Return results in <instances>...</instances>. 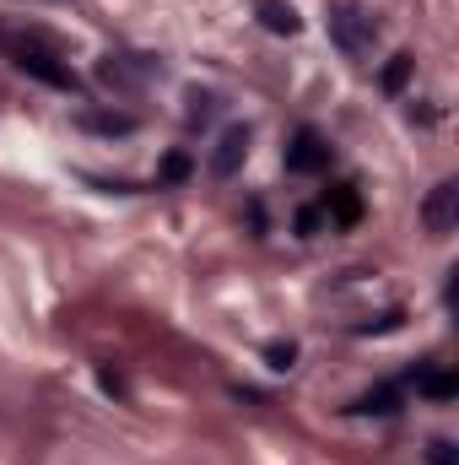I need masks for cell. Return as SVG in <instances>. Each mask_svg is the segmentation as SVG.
I'll list each match as a JSON object with an SVG mask.
<instances>
[{
    "label": "cell",
    "mask_w": 459,
    "mask_h": 465,
    "mask_svg": "<svg viewBox=\"0 0 459 465\" xmlns=\"http://www.w3.org/2000/svg\"><path fill=\"white\" fill-rule=\"evenodd\" d=\"M0 54H5L22 76L44 82V87H54V93H82V76L60 60L54 38H44V33H0Z\"/></svg>",
    "instance_id": "obj_1"
},
{
    "label": "cell",
    "mask_w": 459,
    "mask_h": 465,
    "mask_svg": "<svg viewBox=\"0 0 459 465\" xmlns=\"http://www.w3.org/2000/svg\"><path fill=\"white\" fill-rule=\"evenodd\" d=\"M330 38L341 44L351 60H362V54H373V44H378V22L356 5V0H330Z\"/></svg>",
    "instance_id": "obj_2"
},
{
    "label": "cell",
    "mask_w": 459,
    "mask_h": 465,
    "mask_svg": "<svg viewBox=\"0 0 459 465\" xmlns=\"http://www.w3.org/2000/svg\"><path fill=\"white\" fill-rule=\"evenodd\" d=\"M422 223L433 238H449L459 228V179H444V184H433V195H427V206H422Z\"/></svg>",
    "instance_id": "obj_3"
},
{
    "label": "cell",
    "mask_w": 459,
    "mask_h": 465,
    "mask_svg": "<svg viewBox=\"0 0 459 465\" xmlns=\"http://www.w3.org/2000/svg\"><path fill=\"white\" fill-rule=\"evenodd\" d=\"M325 168H330V141L303 124L287 146V173H325Z\"/></svg>",
    "instance_id": "obj_4"
},
{
    "label": "cell",
    "mask_w": 459,
    "mask_h": 465,
    "mask_svg": "<svg viewBox=\"0 0 459 465\" xmlns=\"http://www.w3.org/2000/svg\"><path fill=\"white\" fill-rule=\"evenodd\" d=\"M243 163H249V124H228L222 141L211 146V173L217 179H232Z\"/></svg>",
    "instance_id": "obj_5"
},
{
    "label": "cell",
    "mask_w": 459,
    "mask_h": 465,
    "mask_svg": "<svg viewBox=\"0 0 459 465\" xmlns=\"http://www.w3.org/2000/svg\"><path fill=\"white\" fill-rule=\"evenodd\" d=\"M146 76H151V60H135V54H109L98 65V82L103 87H119V93H135Z\"/></svg>",
    "instance_id": "obj_6"
},
{
    "label": "cell",
    "mask_w": 459,
    "mask_h": 465,
    "mask_svg": "<svg viewBox=\"0 0 459 465\" xmlns=\"http://www.w3.org/2000/svg\"><path fill=\"white\" fill-rule=\"evenodd\" d=\"M254 16H259V27L276 33V38H298V33H303V16H298L292 0H254Z\"/></svg>",
    "instance_id": "obj_7"
},
{
    "label": "cell",
    "mask_w": 459,
    "mask_h": 465,
    "mask_svg": "<svg viewBox=\"0 0 459 465\" xmlns=\"http://www.w3.org/2000/svg\"><path fill=\"white\" fill-rule=\"evenodd\" d=\"M76 130H87V135H135V114H119V109H82L76 114Z\"/></svg>",
    "instance_id": "obj_8"
},
{
    "label": "cell",
    "mask_w": 459,
    "mask_h": 465,
    "mask_svg": "<svg viewBox=\"0 0 459 465\" xmlns=\"http://www.w3.org/2000/svg\"><path fill=\"white\" fill-rule=\"evenodd\" d=\"M351 411H356V417H389V411H400V390H395V384H378V390L356 395Z\"/></svg>",
    "instance_id": "obj_9"
},
{
    "label": "cell",
    "mask_w": 459,
    "mask_h": 465,
    "mask_svg": "<svg viewBox=\"0 0 459 465\" xmlns=\"http://www.w3.org/2000/svg\"><path fill=\"white\" fill-rule=\"evenodd\" d=\"M325 217H336V223H356V217H362V201H356L351 184H336V190L325 195Z\"/></svg>",
    "instance_id": "obj_10"
},
{
    "label": "cell",
    "mask_w": 459,
    "mask_h": 465,
    "mask_svg": "<svg viewBox=\"0 0 459 465\" xmlns=\"http://www.w3.org/2000/svg\"><path fill=\"white\" fill-rule=\"evenodd\" d=\"M405 325V309H384V314H373V320H356L351 331L356 336H384V331H400Z\"/></svg>",
    "instance_id": "obj_11"
},
{
    "label": "cell",
    "mask_w": 459,
    "mask_h": 465,
    "mask_svg": "<svg viewBox=\"0 0 459 465\" xmlns=\"http://www.w3.org/2000/svg\"><path fill=\"white\" fill-rule=\"evenodd\" d=\"M416 384H422V395H427V401H454V395H459L454 373H422Z\"/></svg>",
    "instance_id": "obj_12"
},
{
    "label": "cell",
    "mask_w": 459,
    "mask_h": 465,
    "mask_svg": "<svg viewBox=\"0 0 459 465\" xmlns=\"http://www.w3.org/2000/svg\"><path fill=\"white\" fill-rule=\"evenodd\" d=\"M411 71H416V60H411V54H395V60L384 65V76H378V82H384V93H400V87L411 82Z\"/></svg>",
    "instance_id": "obj_13"
},
{
    "label": "cell",
    "mask_w": 459,
    "mask_h": 465,
    "mask_svg": "<svg viewBox=\"0 0 459 465\" xmlns=\"http://www.w3.org/2000/svg\"><path fill=\"white\" fill-rule=\"evenodd\" d=\"M190 173H195L190 152H168V157H162V168H157V179H162V184H184Z\"/></svg>",
    "instance_id": "obj_14"
},
{
    "label": "cell",
    "mask_w": 459,
    "mask_h": 465,
    "mask_svg": "<svg viewBox=\"0 0 459 465\" xmlns=\"http://www.w3.org/2000/svg\"><path fill=\"white\" fill-rule=\"evenodd\" d=\"M292 362H298V347H292V341H270V347H265V368L292 373Z\"/></svg>",
    "instance_id": "obj_15"
},
{
    "label": "cell",
    "mask_w": 459,
    "mask_h": 465,
    "mask_svg": "<svg viewBox=\"0 0 459 465\" xmlns=\"http://www.w3.org/2000/svg\"><path fill=\"white\" fill-rule=\"evenodd\" d=\"M217 114V98L211 93H190V124H200V119Z\"/></svg>",
    "instance_id": "obj_16"
},
{
    "label": "cell",
    "mask_w": 459,
    "mask_h": 465,
    "mask_svg": "<svg viewBox=\"0 0 459 465\" xmlns=\"http://www.w3.org/2000/svg\"><path fill=\"white\" fill-rule=\"evenodd\" d=\"M319 228H325V206H303V212H298V232L314 238Z\"/></svg>",
    "instance_id": "obj_17"
},
{
    "label": "cell",
    "mask_w": 459,
    "mask_h": 465,
    "mask_svg": "<svg viewBox=\"0 0 459 465\" xmlns=\"http://www.w3.org/2000/svg\"><path fill=\"white\" fill-rule=\"evenodd\" d=\"M427 460L433 465H459V450L449 444V439H433V444H427Z\"/></svg>",
    "instance_id": "obj_18"
}]
</instances>
